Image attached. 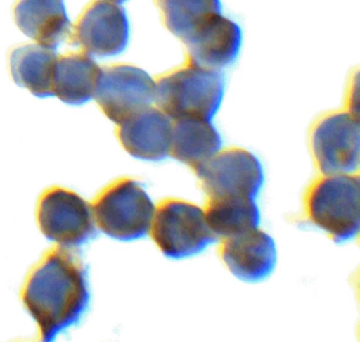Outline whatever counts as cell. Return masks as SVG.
<instances>
[{
  "mask_svg": "<svg viewBox=\"0 0 360 342\" xmlns=\"http://www.w3.org/2000/svg\"><path fill=\"white\" fill-rule=\"evenodd\" d=\"M56 61L58 54L53 49L39 44H22L10 54L12 77L35 96H54Z\"/></svg>",
  "mask_w": 360,
  "mask_h": 342,
  "instance_id": "cell-17",
  "label": "cell"
},
{
  "mask_svg": "<svg viewBox=\"0 0 360 342\" xmlns=\"http://www.w3.org/2000/svg\"><path fill=\"white\" fill-rule=\"evenodd\" d=\"M193 171L207 198L256 200L264 185V170L260 160L241 147L220 149Z\"/></svg>",
  "mask_w": 360,
  "mask_h": 342,
  "instance_id": "cell-8",
  "label": "cell"
},
{
  "mask_svg": "<svg viewBox=\"0 0 360 342\" xmlns=\"http://www.w3.org/2000/svg\"><path fill=\"white\" fill-rule=\"evenodd\" d=\"M359 173H334L316 177L303 196L309 222L335 243L357 236L360 228Z\"/></svg>",
  "mask_w": 360,
  "mask_h": 342,
  "instance_id": "cell-3",
  "label": "cell"
},
{
  "mask_svg": "<svg viewBox=\"0 0 360 342\" xmlns=\"http://www.w3.org/2000/svg\"><path fill=\"white\" fill-rule=\"evenodd\" d=\"M204 213L217 238L238 236L260 224V210L254 198H207Z\"/></svg>",
  "mask_w": 360,
  "mask_h": 342,
  "instance_id": "cell-18",
  "label": "cell"
},
{
  "mask_svg": "<svg viewBox=\"0 0 360 342\" xmlns=\"http://www.w3.org/2000/svg\"><path fill=\"white\" fill-rule=\"evenodd\" d=\"M117 125L120 144L134 158L159 162L169 156L172 120L157 106L141 108Z\"/></svg>",
  "mask_w": 360,
  "mask_h": 342,
  "instance_id": "cell-11",
  "label": "cell"
},
{
  "mask_svg": "<svg viewBox=\"0 0 360 342\" xmlns=\"http://www.w3.org/2000/svg\"><path fill=\"white\" fill-rule=\"evenodd\" d=\"M22 304L49 342L77 324L89 308L88 272L75 248L54 246L29 272L22 289Z\"/></svg>",
  "mask_w": 360,
  "mask_h": 342,
  "instance_id": "cell-1",
  "label": "cell"
},
{
  "mask_svg": "<svg viewBox=\"0 0 360 342\" xmlns=\"http://www.w3.org/2000/svg\"><path fill=\"white\" fill-rule=\"evenodd\" d=\"M218 253L227 270L246 282L265 280L277 265L275 240L259 227L222 239Z\"/></svg>",
  "mask_w": 360,
  "mask_h": 342,
  "instance_id": "cell-13",
  "label": "cell"
},
{
  "mask_svg": "<svg viewBox=\"0 0 360 342\" xmlns=\"http://www.w3.org/2000/svg\"><path fill=\"white\" fill-rule=\"evenodd\" d=\"M37 221L41 234L52 242L75 248L96 236L91 205L68 188L52 186L37 201Z\"/></svg>",
  "mask_w": 360,
  "mask_h": 342,
  "instance_id": "cell-7",
  "label": "cell"
},
{
  "mask_svg": "<svg viewBox=\"0 0 360 342\" xmlns=\"http://www.w3.org/2000/svg\"><path fill=\"white\" fill-rule=\"evenodd\" d=\"M182 42L186 61L222 71L237 61L241 52L243 34L236 21L221 13Z\"/></svg>",
  "mask_w": 360,
  "mask_h": 342,
  "instance_id": "cell-12",
  "label": "cell"
},
{
  "mask_svg": "<svg viewBox=\"0 0 360 342\" xmlns=\"http://www.w3.org/2000/svg\"><path fill=\"white\" fill-rule=\"evenodd\" d=\"M96 226L106 236L129 242L150 230L155 205L140 182L120 177L90 203Z\"/></svg>",
  "mask_w": 360,
  "mask_h": 342,
  "instance_id": "cell-4",
  "label": "cell"
},
{
  "mask_svg": "<svg viewBox=\"0 0 360 342\" xmlns=\"http://www.w3.org/2000/svg\"><path fill=\"white\" fill-rule=\"evenodd\" d=\"M149 232L161 253L174 260L198 255L217 240L204 209L176 198H165L155 206Z\"/></svg>",
  "mask_w": 360,
  "mask_h": 342,
  "instance_id": "cell-5",
  "label": "cell"
},
{
  "mask_svg": "<svg viewBox=\"0 0 360 342\" xmlns=\"http://www.w3.org/2000/svg\"><path fill=\"white\" fill-rule=\"evenodd\" d=\"M94 99L103 113L119 124L136 110L153 103L155 78L128 63L103 68Z\"/></svg>",
  "mask_w": 360,
  "mask_h": 342,
  "instance_id": "cell-10",
  "label": "cell"
},
{
  "mask_svg": "<svg viewBox=\"0 0 360 342\" xmlns=\"http://www.w3.org/2000/svg\"><path fill=\"white\" fill-rule=\"evenodd\" d=\"M166 29L181 42L222 13L221 0H155Z\"/></svg>",
  "mask_w": 360,
  "mask_h": 342,
  "instance_id": "cell-19",
  "label": "cell"
},
{
  "mask_svg": "<svg viewBox=\"0 0 360 342\" xmlns=\"http://www.w3.org/2000/svg\"><path fill=\"white\" fill-rule=\"evenodd\" d=\"M130 25L125 8L119 4L96 0L88 4L72 27L70 40L91 57L107 58L127 48Z\"/></svg>",
  "mask_w": 360,
  "mask_h": 342,
  "instance_id": "cell-9",
  "label": "cell"
},
{
  "mask_svg": "<svg viewBox=\"0 0 360 342\" xmlns=\"http://www.w3.org/2000/svg\"><path fill=\"white\" fill-rule=\"evenodd\" d=\"M225 80L222 71L200 67L185 61L155 78L157 107L172 120L214 118L222 105Z\"/></svg>",
  "mask_w": 360,
  "mask_h": 342,
  "instance_id": "cell-2",
  "label": "cell"
},
{
  "mask_svg": "<svg viewBox=\"0 0 360 342\" xmlns=\"http://www.w3.org/2000/svg\"><path fill=\"white\" fill-rule=\"evenodd\" d=\"M222 143L220 132L210 120H172L169 156L193 170L222 149Z\"/></svg>",
  "mask_w": 360,
  "mask_h": 342,
  "instance_id": "cell-15",
  "label": "cell"
},
{
  "mask_svg": "<svg viewBox=\"0 0 360 342\" xmlns=\"http://www.w3.org/2000/svg\"><path fill=\"white\" fill-rule=\"evenodd\" d=\"M13 14L20 31L41 46L56 50L70 38L72 25L64 0H18Z\"/></svg>",
  "mask_w": 360,
  "mask_h": 342,
  "instance_id": "cell-14",
  "label": "cell"
},
{
  "mask_svg": "<svg viewBox=\"0 0 360 342\" xmlns=\"http://www.w3.org/2000/svg\"><path fill=\"white\" fill-rule=\"evenodd\" d=\"M102 68L86 53L58 57L53 93L67 105L81 106L96 96Z\"/></svg>",
  "mask_w": 360,
  "mask_h": 342,
  "instance_id": "cell-16",
  "label": "cell"
},
{
  "mask_svg": "<svg viewBox=\"0 0 360 342\" xmlns=\"http://www.w3.org/2000/svg\"><path fill=\"white\" fill-rule=\"evenodd\" d=\"M105 1L115 2V4H123V2L127 1V0H105Z\"/></svg>",
  "mask_w": 360,
  "mask_h": 342,
  "instance_id": "cell-20",
  "label": "cell"
},
{
  "mask_svg": "<svg viewBox=\"0 0 360 342\" xmlns=\"http://www.w3.org/2000/svg\"><path fill=\"white\" fill-rule=\"evenodd\" d=\"M309 147L320 175L358 172L359 116L347 109L333 110L318 116L309 128Z\"/></svg>",
  "mask_w": 360,
  "mask_h": 342,
  "instance_id": "cell-6",
  "label": "cell"
}]
</instances>
